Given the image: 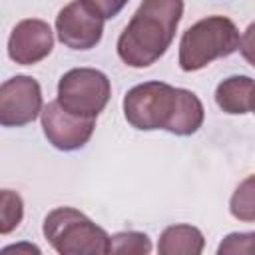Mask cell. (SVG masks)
<instances>
[{
	"mask_svg": "<svg viewBox=\"0 0 255 255\" xmlns=\"http://www.w3.org/2000/svg\"><path fill=\"white\" fill-rule=\"evenodd\" d=\"M124 116L131 128L141 131L165 129L175 135H191L203 126L205 110L189 90L165 82H143L126 94Z\"/></svg>",
	"mask_w": 255,
	"mask_h": 255,
	"instance_id": "6da1fadb",
	"label": "cell"
},
{
	"mask_svg": "<svg viewBox=\"0 0 255 255\" xmlns=\"http://www.w3.org/2000/svg\"><path fill=\"white\" fill-rule=\"evenodd\" d=\"M183 0H141L129 24L118 38V56L129 68L155 64L171 46Z\"/></svg>",
	"mask_w": 255,
	"mask_h": 255,
	"instance_id": "7a4b0ae2",
	"label": "cell"
},
{
	"mask_svg": "<svg viewBox=\"0 0 255 255\" xmlns=\"http://www.w3.org/2000/svg\"><path fill=\"white\" fill-rule=\"evenodd\" d=\"M239 50V30L227 16H207L189 26L179 42V68L197 72Z\"/></svg>",
	"mask_w": 255,
	"mask_h": 255,
	"instance_id": "3957f363",
	"label": "cell"
},
{
	"mask_svg": "<svg viewBox=\"0 0 255 255\" xmlns=\"http://www.w3.org/2000/svg\"><path fill=\"white\" fill-rule=\"evenodd\" d=\"M44 237L62 255H106L110 235L74 207H56L44 219Z\"/></svg>",
	"mask_w": 255,
	"mask_h": 255,
	"instance_id": "277c9868",
	"label": "cell"
},
{
	"mask_svg": "<svg viewBox=\"0 0 255 255\" xmlns=\"http://www.w3.org/2000/svg\"><path fill=\"white\" fill-rule=\"evenodd\" d=\"M112 84L108 76L94 68H74L58 82V102L72 114L98 118L108 106Z\"/></svg>",
	"mask_w": 255,
	"mask_h": 255,
	"instance_id": "5b68a950",
	"label": "cell"
},
{
	"mask_svg": "<svg viewBox=\"0 0 255 255\" xmlns=\"http://www.w3.org/2000/svg\"><path fill=\"white\" fill-rule=\"evenodd\" d=\"M42 90L30 76H14L0 86V124L22 128L42 114Z\"/></svg>",
	"mask_w": 255,
	"mask_h": 255,
	"instance_id": "8992f818",
	"label": "cell"
},
{
	"mask_svg": "<svg viewBox=\"0 0 255 255\" xmlns=\"http://www.w3.org/2000/svg\"><path fill=\"white\" fill-rule=\"evenodd\" d=\"M42 129L46 139L60 151H74L84 147L96 128V118H84L68 112L58 100L44 106Z\"/></svg>",
	"mask_w": 255,
	"mask_h": 255,
	"instance_id": "52a82bcc",
	"label": "cell"
},
{
	"mask_svg": "<svg viewBox=\"0 0 255 255\" xmlns=\"http://www.w3.org/2000/svg\"><path fill=\"white\" fill-rule=\"evenodd\" d=\"M104 18L94 12L84 0L66 4L56 16L58 40L72 50H92L100 44Z\"/></svg>",
	"mask_w": 255,
	"mask_h": 255,
	"instance_id": "ba28073f",
	"label": "cell"
},
{
	"mask_svg": "<svg viewBox=\"0 0 255 255\" xmlns=\"http://www.w3.org/2000/svg\"><path fill=\"white\" fill-rule=\"evenodd\" d=\"M54 48V34L48 22L40 18L20 20L8 38V56L20 66L42 62Z\"/></svg>",
	"mask_w": 255,
	"mask_h": 255,
	"instance_id": "9c48e42d",
	"label": "cell"
},
{
	"mask_svg": "<svg viewBox=\"0 0 255 255\" xmlns=\"http://www.w3.org/2000/svg\"><path fill=\"white\" fill-rule=\"evenodd\" d=\"M255 82L249 76H229L215 90L217 106L231 116H241L251 112Z\"/></svg>",
	"mask_w": 255,
	"mask_h": 255,
	"instance_id": "30bf717a",
	"label": "cell"
},
{
	"mask_svg": "<svg viewBox=\"0 0 255 255\" xmlns=\"http://www.w3.org/2000/svg\"><path fill=\"white\" fill-rule=\"evenodd\" d=\"M203 233L193 225H169L161 231L157 251L159 255H199L203 251Z\"/></svg>",
	"mask_w": 255,
	"mask_h": 255,
	"instance_id": "8fae6325",
	"label": "cell"
},
{
	"mask_svg": "<svg viewBox=\"0 0 255 255\" xmlns=\"http://www.w3.org/2000/svg\"><path fill=\"white\" fill-rule=\"evenodd\" d=\"M229 211L239 221H255V175L245 177L233 191Z\"/></svg>",
	"mask_w": 255,
	"mask_h": 255,
	"instance_id": "7c38bea8",
	"label": "cell"
},
{
	"mask_svg": "<svg viewBox=\"0 0 255 255\" xmlns=\"http://www.w3.org/2000/svg\"><path fill=\"white\" fill-rule=\"evenodd\" d=\"M151 251V241L139 231H120L110 237V253L118 255H147Z\"/></svg>",
	"mask_w": 255,
	"mask_h": 255,
	"instance_id": "4fadbf2b",
	"label": "cell"
},
{
	"mask_svg": "<svg viewBox=\"0 0 255 255\" xmlns=\"http://www.w3.org/2000/svg\"><path fill=\"white\" fill-rule=\"evenodd\" d=\"M24 215V203L22 197L10 189H2L0 193V233L6 235L14 231Z\"/></svg>",
	"mask_w": 255,
	"mask_h": 255,
	"instance_id": "5bb4252c",
	"label": "cell"
},
{
	"mask_svg": "<svg viewBox=\"0 0 255 255\" xmlns=\"http://www.w3.org/2000/svg\"><path fill=\"white\" fill-rule=\"evenodd\" d=\"M219 255H227V253H247V255H255V231L251 233H229L217 247Z\"/></svg>",
	"mask_w": 255,
	"mask_h": 255,
	"instance_id": "9a60e30c",
	"label": "cell"
},
{
	"mask_svg": "<svg viewBox=\"0 0 255 255\" xmlns=\"http://www.w3.org/2000/svg\"><path fill=\"white\" fill-rule=\"evenodd\" d=\"M84 2H86L94 12H98L104 20L118 16V14L124 10V6L128 4V0H84Z\"/></svg>",
	"mask_w": 255,
	"mask_h": 255,
	"instance_id": "2e32d148",
	"label": "cell"
},
{
	"mask_svg": "<svg viewBox=\"0 0 255 255\" xmlns=\"http://www.w3.org/2000/svg\"><path fill=\"white\" fill-rule=\"evenodd\" d=\"M239 52L245 58V62H249L255 68V22H251L243 32L239 40Z\"/></svg>",
	"mask_w": 255,
	"mask_h": 255,
	"instance_id": "e0dca14e",
	"label": "cell"
},
{
	"mask_svg": "<svg viewBox=\"0 0 255 255\" xmlns=\"http://www.w3.org/2000/svg\"><path fill=\"white\" fill-rule=\"evenodd\" d=\"M12 251H16V253H20V251H28V253H40V249H38V247H34V245H10V247H6L2 253H4V255H8V253H12Z\"/></svg>",
	"mask_w": 255,
	"mask_h": 255,
	"instance_id": "ac0fdd59",
	"label": "cell"
},
{
	"mask_svg": "<svg viewBox=\"0 0 255 255\" xmlns=\"http://www.w3.org/2000/svg\"><path fill=\"white\" fill-rule=\"evenodd\" d=\"M251 112L255 114V90H253V100H251Z\"/></svg>",
	"mask_w": 255,
	"mask_h": 255,
	"instance_id": "d6986e66",
	"label": "cell"
}]
</instances>
